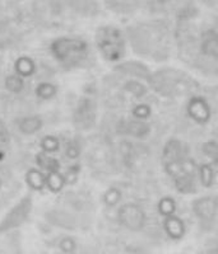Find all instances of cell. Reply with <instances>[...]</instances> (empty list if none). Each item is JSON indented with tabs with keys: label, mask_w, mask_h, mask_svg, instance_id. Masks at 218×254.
Listing matches in <instances>:
<instances>
[{
	"label": "cell",
	"mask_w": 218,
	"mask_h": 254,
	"mask_svg": "<svg viewBox=\"0 0 218 254\" xmlns=\"http://www.w3.org/2000/svg\"><path fill=\"white\" fill-rule=\"evenodd\" d=\"M53 50L59 60L74 61L79 60L85 55L87 46L83 41L74 38H59L53 44Z\"/></svg>",
	"instance_id": "obj_1"
},
{
	"label": "cell",
	"mask_w": 218,
	"mask_h": 254,
	"mask_svg": "<svg viewBox=\"0 0 218 254\" xmlns=\"http://www.w3.org/2000/svg\"><path fill=\"white\" fill-rule=\"evenodd\" d=\"M99 46L109 59H117L121 55L122 40L115 28H104L99 33Z\"/></svg>",
	"instance_id": "obj_2"
},
{
	"label": "cell",
	"mask_w": 218,
	"mask_h": 254,
	"mask_svg": "<svg viewBox=\"0 0 218 254\" xmlns=\"http://www.w3.org/2000/svg\"><path fill=\"white\" fill-rule=\"evenodd\" d=\"M120 221L131 230H138L144 225V214L138 206L125 205L120 208Z\"/></svg>",
	"instance_id": "obj_3"
},
{
	"label": "cell",
	"mask_w": 218,
	"mask_h": 254,
	"mask_svg": "<svg viewBox=\"0 0 218 254\" xmlns=\"http://www.w3.org/2000/svg\"><path fill=\"white\" fill-rule=\"evenodd\" d=\"M188 112L197 122L204 124L210 120V107L202 98H193L188 106Z\"/></svg>",
	"instance_id": "obj_4"
},
{
	"label": "cell",
	"mask_w": 218,
	"mask_h": 254,
	"mask_svg": "<svg viewBox=\"0 0 218 254\" xmlns=\"http://www.w3.org/2000/svg\"><path fill=\"white\" fill-rule=\"evenodd\" d=\"M217 201L215 198H201L195 202L194 210L195 214L198 215L201 219H211L215 216L217 211Z\"/></svg>",
	"instance_id": "obj_5"
},
{
	"label": "cell",
	"mask_w": 218,
	"mask_h": 254,
	"mask_svg": "<svg viewBox=\"0 0 218 254\" xmlns=\"http://www.w3.org/2000/svg\"><path fill=\"white\" fill-rule=\"evenodd\" d=\"M165 230L172 239H181L185 234V225L179 217L169 216L165 220Z\"/></svg>",
	"instance_id": "obj_6"
},
{
	"label": "cell",
	"mask_w": 218,
	"mask_h": 254,
	"mask_svg": "<svg viewBox=\"0 0 218 254\" xmlns=\"http://www.w3.org/2000/svg\"><path fill=\"white\" fill-rule=\"evenodd\" d=\"M202 50L207 55L218 58V35L213 31H208L204 33L202 41Z\"/></svg>",
	"instance_id": "obj_7"
},
{
	"label": "cell",
	"mask_w": 218,
	"mask_h": 254,
	"mask_svg": "<svg viewBox=\"0 0 218 254\" xmlns=\"http://www.w3.org/2000/svg\"><path fill=\"white\" fill-rule=\"evenodd\" d=\"M165 159L167 163L176 162L179 160V155H180V144L178 141H170L165 147Z\"/></svg>",
	"instance_id": "obj_8"
},
{
	"label": "cell",
	"mask_w": 218,
	"mask_h": 254,
	"mask_svg": "<svg viewBox=\"0 0 218 254\" xmlns=\"http://www.w3.org/2000/svg\"><path fill=\"white\" fill-rule=\"evenodd\" d=\"M175 210H176V205H175L174 199L170 198V197L162 198L160 201V203H158V211H160V214L166 217L172 216Z\"/></svg>",
	"instance_id": "obj_9"
},
{
	"label": "cell",
	"mask_w": 218,
	"mask_h": 254,
	"mask_svg": "<svg viewBox=\"0 0 218 254\" xmlns=\"http://www.w3.org/2000/svg\"><path fill=\"white\" fill-rule=\"evenodd\" d=\"M199 172H201V181L203 183V186L211 187L213 182V178H215L212 167L210 164H203L199 168Z\"/></svg>",
	"instance_id": "obj_10"
},
{
	"label": "cell",
	"mask_w": 218,
	"mask_h": 254,
	"mask_svg": "<svg viewBox=\"0 0 218 254\" xmlns=\"http://www.w3.org/2000/svg\"><path fill=\"white\" fill-rule=\"evenodd\" d=\"M203 151L208 158H211L215 163H218V145L216 142H206L203 146Z\"/></svg>",
	"instance_id": "obj_11"
},
{
	"label": "cell",
	"mask_w": 218,
	"mask_h": 254,
	"mask_svg": "<svg viewBox=\"0 0 218 254\" xmlns=\"http://www.w3.org/2000/svg\"><path fill=\"white\" fill-rule=\"evenodd\" d=\"M130 132L134 136H143L148 132V127L142 122H131L130 124Z\"/></svg>",
	"instance_id": "obj_12"
},
{
	"label": "cell",
	"mask_w": 218,
	"mask_h": 254,
	"mask_svg": "<svg viewBox=\"0 0 218 254\" xmlns=\"http://www.w3.org/2000/svg\"><path fill=\"white\" fill-rule=\"evenodd\" d=\"M119 199H120V192H119V190H109L108 193H106V196H105L106 203H108V205H110V206L116 205V203L119 202Z\"/></svg>",
	"instance_id": "obj_13"
},
{
	"label": "cell",
	"mask_w": 218,
	"mask_h": 254,
	"mask_svg": "<svg viewBox=\"0 0 218 254\" xmlns=\"http://www.w3.org/2000/svg\"><path fill=\"white\" fill-rule=\"evenodd\" d=\"M134 116H137V117H139V119H145V117H148L149 113H151V110H149V107H147V106H144V104H140V106H138L137 108H134Z\"/></svg>",
	"instance_id": "obj_14"
},
{
	"label": "cell",
	"mask_w": 218,
	"mask_h": 254,
	"mask_svg": "<svg viewBox=\"0 0 218 254\" xmlns=\"http://www.w3.org/2000/svg\"><path fill=\"white\" fill-rule=\"evenodd\" d=\"M60 248H61V251L65 252V253H70V252L74 251V248H76V244H74V242H73L72 239H64V240H61Z\"/></svg>",
	"instance_id": "obj_15"
}]
</instances>
